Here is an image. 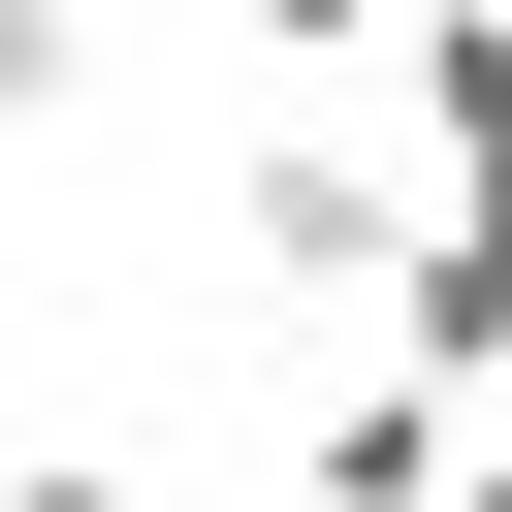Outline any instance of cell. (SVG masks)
<instances>
[{
  "label": "cell",
  "mask_w": 512,
  "mask_h": 512,
  "mask_svg": "<svg viewBox=\"0 0 512 512\" xmlns=\"http://www.w3.org/2000/svg\"><path fill=\"white\" fill-rule=\"evenodd\" d=\"M416 64V192H512V0H384Z\"/></svg>",
  "instance_id": "cell-3"
},
{
  "label": "cell",
  "mask_w": 512,
  "mask_h": 512,
  "mask_svg": "<svg viewBox=\"0 0 512 512\" xmlns=\"http://www.w3.org/2000/svg\"><path fill=\"white\" fill-rule=\"evenodd\" d=\"M224 32H256V64H352V32H384V0H224Z\"/></svg>",
  "instance_id": "cell-6"
},
{
  "label": "cell",
  "mask_w": 512,
  "mask_h": 512,
  "mask_svg": "<svg viewBox=\"0 0 512 512\" xmlns=\"http://www.w3.org/2000/svg\"><path fill=\"white\" fill-rule=\"evenodd\" d=\"M96 96V0H0V128H64Z\"/></svg>",
  "instance_id": "cell-4"
},
{
  "label": "cell",
  "mask_w": 512,
  "mask_h": 512,
  "mask_svg": "<svg viewBox=\"0 0 512 512\" xmlns=\"http://www.w3.org/2000/svg\"><path fill=\"white\" fill-rule=\"evenodd\" d=\"M0 512H160V480H128V448H0Z\"/></svg>",
  "instance_id": "cell-5"
},
{
  "label": "cell",
  "mask_w": 512,
  "mask_h": 512,
  "mask_svg": "<svg viewBox=\"0 0 512 512\" xmlns=\"http://www.w3.org/2000/svg\"><path fill=\"white\" fill-rule=\"evenodd\" d=\"M288 512H448V384H416V352L320 384V416H288Z\"/></svg>",
  "instance_id": "cell-2"
},
{
  "label": "cell",
  "mask_w": 512,
  "mask_h": 512,
  "mask_svg": "<svg viewBox=\"0 0 512 512\" xmlns=\"http://www.w3.org/2000/svg\"><path fill=\"white\" fill-rule=\"evenodd\" d=\"M224 256H256L288 320H384V256H416V160H384V128H256V192H224Z\"/></svg>",
  "instance_id": "cell-1"
}]
</instances>
